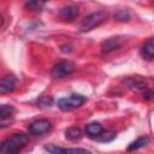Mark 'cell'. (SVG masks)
I'll return each mask as SVG.
<instances>
[{
    "mask_svg": "<svg viewBox=\"0 0 154 154\" xmlns=\"http://www.w3.org/2000/svg\"><path fill=\"white\" fill-rule=\"evenodd\" d=\"M153 96H154V93L152 90H144L143 91V99L147 100V101H152L153 100Z\"/></svg>",
    "mask_w": 154,
    "mask_h": 154,
    "instance_id": "obj_19",
    "label": "cell"
},
{
    "mask_svg": "<svg viewBox=\"0 0 154 154\" xmlns=\"http://www.w3.org/2000/svg\"><path fill=\"white\" fill-rule=\"evenodd\" d=\"M142 54L147 60H153L154 57V41L153 38H149L144 42L142 47Z\"/></svg>",
    "mask_w": 154,
    "mask_h": 154,
    "instance_id": "obj_13",
    "label": "cell"
},
{
    "mask_svg": "<svg viewBox=\"0 0 154 154\" xmlns=\"http://www.w3.org/2000/svg\"><path fill=\"white\" fill-rule=\"evenodd\" d=\"M78 16V8L73 5H69V6H65L63 7L60 11H59V17L65 20V22H71L76 17Z\"/></svg>",
    "mask_w": 154,
    "mask_h": 154,
    "instance_id": "obj_8",
    "label": "cell"
},
{
    "mask_svg": "<svg viewBox=\"0 0 154 154\" xmlns=\"http://www.w3.org/2000/svg\"><path fill=\"white\" fill-rule=\"evenodd\" d=\"M120 45H122L120 37H111V38L105 40L101 43V51H102V53H109V52H113L117 48H119Z\"/></svg>",
    "mask_w": 154,
    "mask_h": 154,
    "instance_id": "obj_9",
    "label": "cell"
},
{
    "mask_svg": "<svg viewBox=\"0 0 154 154\" xmlns=\"http://www.w3.org/2000/svg\"><path fill=\"white\" fill-rule=\"evenodd\" d=\"M75 70V65L71 61L64 60L58 64H55L51 71V75L53 78H64L69 75H71Z\"/></svg>",
    "mask_w": 154,
    "mask_h": 154,
    "instance_id": "obj_4",
    "label": "cell"
},
{
    "mask_svg": "<svg viewBox=\"0 0 154 154\" xmlns=\"http://www.w3.org/2000/svg\"><path fill=\"white\" fill-rule=\"evenodd\" d=\"M149 143V137L148 136H141L138 137L136 141L131 142L128 147V152H135V150H138L143 147H146L147 144Z\"/></svg>",
    "mask_w": 154,
    "mask_h": 154,
    "instance_id": "obj_12",
    "label": "cell"
},
{
    "mask_svg": "<svg viewBox=\"0 0 154 154\" xmlns=\"http://www.w3.org/2000/svg\"><path fill=\"white\" fill-rule=\"evenodd\" d=\"M28 136L23 132H17L6 138L0 144V154H18L26 144Z\"/></svg>",
    "mask_w": 154,
    "mask_h": 154,
    "instance_id": "obj_1",
    "label": "cell"
},
{
    "mask_svg": "<svg viewBox=\"0 0 154 154\" xmlns=\"http://www.w3.org/2000/svg\"><path fill=\"white\" fill-rule=\"evenodd\" d=\"M85 96L79 95V94H72L67 97H61L58 100L57 106L64 111V112H70L73 109H77L78 107H81L84 102H85Z\"/></svg>",
    "mask_w": 154,
    "mask_h": 154,
    "instance_id": "obj_3",
    "label": "cell"
},
{
    "mask_svg": "<svg viewBox=\"0 0 154 154\" xmlns=\"http://www.w3.org/2000/svg\"><path fill=\"white\" fill-rule=\"evenodd\" d=\"M116 138V132L113 131H102L97 137H95L94 140L99 141V142H111L112 140Z\"/></svg>",
    "mask_w": 154,
    "mask_h": 154,
    "instance_id": "obj_15",
    "label": "cell"
},
{
    "mask_svg": "<svg viewBox=\"0 0 154 154\" xmlns=\"http://www.w3.org/2000/svg\"><path fill=\"white\" fill-rule=\"evenodd\" d=\"M25 8L28 10H31V11H36V10H41L43 6H45V2L43 1H37V0H34V1H28L25 5Z\"/></svg>",
    "mask_w": 154,
    "mask_h": 154,
    "instance_id": "obj_17",
    "label": "cell"
},
{
    "mask_svg": "<svg viewBox=\"0 0 154 154\" xmlns=\"http://www.w3.org/2000/svg\"><path fill=\"white\" fill-rule=\"evenodd\" d=\"M37 105L40 107H43V108L51 107L53 105V97L52 96H48V95H43V96H41L37 100Z\"/></svg>",
    "mask_w": 154,
    "mask_h": 154,
    "instance_id": "obj_16",
    "label": "cell"
},
{
    "mask_svg": "<svg viewBox=\"0 0 154 154\" xmlns=\"http://www.w3.org/2000/svg\"><path fill=\"white\" fill-rule=\"evenodd\" d=\"M114 18L118 20H128L129 16H128V12H125L124 10H120L117 14H114Z\"/></svg>",
    "mask_w": 154,
    "mask_h": 154,
    "instance_id": "obj_18",
    "label": "cell"
},
{
    "mask_svg": "<svg viewBox=\"0 0 154 154\" xmlns=\"http://www.w3.org/2000/svg\"><path fill=\"white\" fill-rule=\"evenodd\" d=\"M52 129V123L47 119H37L29 125V134L32 136H40L48 132Z\"/></svg>",
    "mask_w": 154,
    "mask_h": 154,
    "instance_id": "obj_5",
    "label": "cell"
},
{
    "mask_svg": "<svg viewBox=\"0 0 154 154\" xmlns=\"http://www.w3.org/2000/svg\"><path fill=\"white\" fill-rule=\"evenodd\" d=\"M45 148L51 154H91L84 148H63L55 144H48Z\"/></svg>",
    "mask_w": 154,
    "mask_h": 154,
    "instance_id": "obj_7",
    "label": "cell"
},
{
    "mask_svg": "<svg viewBox=\"0 0 154 154\" xmlns=\"http://www.w3.org/2000/svg\"><path fill=\"white\" fill-rule=\"evenodd\" d=\"M1 24H2V17L0 16V25H1Z\"/></svg>",
    "mask_w": 154,
    "mask_h": 154,
    "instance_id": "obj_20",
    "label": "cell"
},
{
    "mask_svg": "<svg viewBox=\"0 0 154 154\" xmlns=\"http://www.w3.org/2000/svg\"><path fill=\"white\" fill-rule=\"evenodd\" d=\"M16 88V79L13 77H5L0 79V94H10Z\"/></svg>",
    "mask_w": 154,
    "mask_h": 154,
    "instance_id": "obj_10",
    "label": "cell"
},
{
    "mask_svg": "<svg viewBox=\"0 0 154 154\" xmlns=\"http://www.w3.org/2000/svg\"><path fill=\"white\" fill-rule=\"evenodd\" d=\"M107 18V13L105 11H96V12H93L90 14H88L83 20L82 23L79 24V30L82 32H87V31H90L93 29H95L96 26H100Z\"/></svg>",
    "mask_w": 154,
    "mask_h": 154,
    "instance_id": "obj_2",
    "label": "cell"
},
{
    "mask_svg": "<svg viewBox=\"0 0 154 154\" xmlns=\"http://www.w3.org/2000/svg\"><path fill=\"white\" fill-rule=\"evenodd\" d=\"M16 109L11 105H4L0 107V128H7L14 119Z\"/></svg>",
    "mask_w": 154,
    "mask_h": 154,
    "instance_id": "obj_6",
    "label": "cell"
},
{
    "mask_svg": "<svg viewBox=\"0 0 154 154\" xmlns=\"http://www.w3.org/2000/svg\"><path fill=\"white\" fill-rule=\"evenodd\" d=\"M103 131V128H102V125L100 124V123H97V122H93V123H90V124H88L87 126H85V132H87V135L90 137V138H95V137H97L101 132Z\"/></svg>",
    "mask_w": 154,
    "mask_h": 154,
    "instance_id": "obj_11",
    "label": "cell"
},
{
    "mask_svg": "<svg viewBox=\"0 0 154 154\" xmlns=\"http://www.w3.org/2000/svg\"><path fill=\"white\" fill-rule=\"evenodd\" d=\"M65 137L67 140H71V141H76V140H79L82 137V132L78 128H69L65 130Z\"/></svg>",
    "mask_w": 154,
    "mask_h": 154,
    "instance_id": "obj_14",
    "label": "cell"
}]
</instances>
